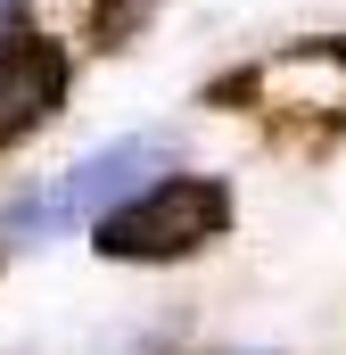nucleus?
<instances>
[{"label":"nucleus","mask_w":346,"mask_h":355,"mask_svg":"<svg viewBox=\"0 0 346 355\" xmlns=\"http://www.w3.org/2000/svg\"><path fill=\"white\" fill-rule=\"evenodd\" d=\"M223 232H231V190L215 174H157L116 215L91 223L99 257H116V265H181V257H198Z\"/></svg>","instance_id":"obj_1"},{"label":"nucleus","mask_w":346,"mask_h":355,"mask_svg":"<svg viewBox=\"0 0 346 355\" xmlns=\"http://www.w3.org/2000/svg\"><path fill=\"white\" fill-rule=\"evenodd\" d=\"M157 174H165V141H149V132H132V141H107L99 157L66 166V182H50L42 198L8 207L0 240H8V248H42L50 232H83V223H99V215H116L132 190H149Z\"/></svg>","instance_id":"obj_2"},{"label":"nucleus","mask_w":346,"mask_h":355,"mask_svg":"<svg viewBox=\"0 0 346 355\" xmlns=\"http://www.w3.org/2000/svg\"><path fill=\"white\" fill-rule=\"evenodd\" d=\"M75 91V58L42 33H17L0 42V149H17L25 132H42Z\"/></svg>","instance_id":"obj_3"},{"label":"nucleus","mask_w":346,"mask_h":355,"mask_svg":"<svg viewBox=\"0 0 346 355\" xmlns=\"http://www.w3.org/2000/svg\"><path fill=\"white\" fill-rule=\"evenodd\" d=\"M157 8L165 0H91V42L99 50H124L140 25H157Z\"/></svg>","instance_id":"obj_4"},{"label":"nucleus","mask_w":346,"mask_h":355,"mask_svg":"<svg viewBox=\"0 0 346 355\" xmlns=\"http://www.w3.org/2000/svg\"><path fill=\"white\" fill-rule=\"evenodd\" d=\"M25 17H33V0H0V42H17V33H25Z\"/></svg>","instance_id":"obj_5"},{"label":"nucleus","mask_w":346,"mask_h":355,"mask_svg":"<svg viewBox=\"0 0 346 355\" xmlns=\"http://www.w3.org/2000/svg\"><path fill=\"white\" fill-rule=\"evenodd\" d=\"M338 67H346V42H338Z\"/></svg>","instance_id":"obj_6"}]
</instances>
